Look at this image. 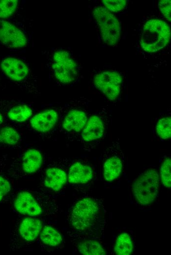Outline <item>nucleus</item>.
<instances>
[{
	"label": "nucleus",
	"mask_w": 171,
	"mask_h": 255,
	"mask_svg": "<svg viewBox=\"0 0 171 255\" xmlns=\"http://www.w3.org/2000/svg\"><path fill=\"white\" fill-rule=\"evenodd\" d=\"M71 228L83 239H97L103 233L106 212L101 199L93 197L81 198L72 206L68 215Z\"/></svg>",
	"instance_id": "1"
},
{
	"label": "nucleus",
	"mask_w": 171,
	"mask_h": 255,
	"mask_svg": "<svg viewBox=\"0 0 171 255\" xmlns=\"http://www.w3.org/2000/svg\"><path fill=\"white\" fill-rule=\"evenodd\" d=\"M49 78L59 85H69L77 82L82 67L70 50L52 47L41 51Z\"/></svg>",
	"instance_id": "2"
},
{
	"label": "nucleus",
	"mask_w": 171,
	"mask_h": 255,
	"mask_svg": "<svg viewBox=\"0 0 171 255\" xmlns=\"http://www.w3.org/2000/svg\"><path fill=\"white\" fill-rule=\"evenodd\" d=\"M0 76L8 83L22 90L40 95L38 77L25 56L16 54L1 56Z\"/></svg>",
	"instance_id": "3"
},
{
	"label": "nucleus",
	"mask_w": 171,
	"mask_h": 255,
	"mask_svg": "<svg viewBox=\"0 0 171 255\" xmlns=\"http://www.w3.org/2000/svg\"><path fill=\"white\" fill-rule=\"evenodd\" d=\"M83 100L71 101L58 110V131L70 141H77L90 113Z\"/></svg>",
	"instance_id": "4"
},
{
	"label": "nucleus",
	"mask_w": 171,
	"mask_h": 255,
	"mask_svg": "<svg viewBox=\"0 0 171 255\" xmlns=\"http://www.w3.org/2000/svg\"><path fill=\"white\" fill-rule=\"evenodd\" d=\"M52 198L42 193L28 189L17 190L13 197L15 211L23 215L36 217L49 214L54 210Z\"/></svg>",
	"instance_id": "5"
},
{
	"label": "nucleus",
	"mask_w": 171,
	"mask_h": 255,
	"mask_svg": "<svg viewBox=\"0 0 171 255\" xmlns=\"http://www.w3.org/2000/svg\"><path fill=\"white\" fill-rule=\"evenodd\" d=\"M111 116L106 108L90 113L77 141L84 149L90 151L98 146L108 135Z\"/></svg>",
	"instance_id": "6"
},
{
	"label": "nucleus",
	"mask_w": 171,
	"mask_h": 255,
	"mask_svg": "<svg viewBox=\"0 0 171 255\" xmlns=\"http://www.w3.org/2000/svg\"><path fill=\"white\" fill-rule=\"evenodd\" d=\"M170 37V28L167 23L160 19H151L143 26L140 44L144 51L154 52L164 48Z\"/></svg>",
	"instance_id": "7"
},
{
	"label": "nucleus",
	"mask_w": 171,
	"mask_h": 255,
	"mask_svg": "<svg viewBox=\"0 0 171 255\" xmlns=\"http://www.w3.org/2000/svg\"><path fill=\"white\" fill-rule=\"evenodd\" d=\"M21 17L0 20V46L11 50L25 49L29 36Z\"/></svg>",
	"instance_id": "8"
},
{
	"label": "nucleus",
	"mask_w": 171,
	"mask_h": 255,
	"mask_svg": "<svg viewBox=\"0 0 171 255\" xmlns=\"http://www.w3.org/2000/svg\"><path fill=\"white\" fill-rule=\"evenodd\" d=\"M160 185V178L153 168L142 172L133 182L132 191L136 201L142 205H148L157 198Z\"/></svg>",
	"instance_id": "9"
},
{
	"label": "nucleus",
	"mask_w": 171,
	"mask_h": 255,
	"mask_svg": "<svg viewBox=\"0 0 171 255\" xmlns=\"http://www.w3.org/2000/svg\"><path fill=\"white\" fill-rule=\"evenodd\" d=\"M42 227V221L36 217H27L19 220L10 233V249L17 251L34 243Z\"/></svg>",
	"instance_id": "10"
},
{
	"label": "nucleus",
	"mask_w": 171,
	"mask_h": 255,
	"mask_svg": "<svg viewBox=\"0 0 171 255\" xmlns=\"http://www.w3.org/2000/svg\"><path fill=\"white\" fill-rule=\"evenodd\" d=\"M43 161V155L39 150L28 149L9 164L6 175L12 179L25 178L37 172Z\"/></svg>",
	"instance_id": "11"
},
{
	"label": "nucleus",
	"mask_w": 171,
	"mask_h": 255,
	"mask_svg": "<svg viewBox=\"0 0 171 255\" xmlns=\"http://www.w3.org/2000/svg\"><path fill=\"white\" fill-rule=\"evenodd\" d=\"M92 13L100 29L103 41L109 46L116 45L120 39L118 19L104 6L94 7Z\"/></svg>",
	"instance_id": "12"
},
{
	"label": "nucleus",
	"mask_w": 171,
	"mask_h": 255,
	"mask_svg": "<svg viewBox=\"0 0 171 255\" xmlns=\"http://www.w3.org/2000/svg\"><path fill=\"white\" fill-rule=\"evenodd\" d=\"M69 160L61 158L48 165L43 170L40 185L44 192H56L62 189L67 181ZM69 168V167H68Z\"/></svg>",
	"instance_id": "13"
},
{
	"label": "nucleus",
	"mask_w": 171,
	"mask_h": 255,
	"mask_svg": "<svg viewBox=\"0 0 171 255\" xmlns=\"http://www.w3.org/2000/svg\"><path fill=\"white\" fill-rule=\"evenodd\" d=\"M91 80L93 85L109 100H116L120 96L123 80L117 71L105 70L95 72Z\"/></svg>",
	"instance_id": "14"
},
{
	"label": "nucleus",
	"mask_w": 171,
	"mask_h": 255,
	"mask_svg": "<svg viewBox=\"0 0 171 255\" xmlns=\"http://www.w3.org/2000/svg\"><path fill=\"white\" fill-rule=\"evenodd\" d=\"M124 164V156L119 142L116 139L103 151V176L107 182H112L121 175Z\"/></svg>",
	"instance_id": "15"
},
{
	"label": "nucleus",
	"mask_w": 171,
	"mask_h": 255,
	"mask_svg": "<svg viewBox=\"0 0 171 255\" xmlns=\"http://www.w3.org/2000/svg\"><path fill=\"white\" fill-rule=\"evenodd\" d=\"M58 120L57 110L51 108L42 110L31 116L28 124L33 131L38 133H46L56 127Z\"/></svg>",
	"instance_id": "16"
},
{
	"label": "nucleus",
	"mask_w": 171,
	"mask_h": 255,
	"mask_svg": "<svg viewBox=\"0 0 171 255\" xmlns=\"http://www.w3.org/2000/svg\"><path fill=\"white\" fill-rule=\"evenodd\" d=\"M91 166L82 161H77L70 164L67 174V181L70 183L79 184L89 182L93 177Z\"/></svg>",
	"instance_id": "17"
},
{
	"label": "nucleus",
	"mask_w": 171,
	"mask_h": 255,
	"mask_svg": "<svg viewBox=\"0 0 171 255\" xmlns=\"http://www.w3.org/2000/svg\"><path fill=\"white\" fill-rule=\"evenodd\" d=\"M38 237L40 246L48 249L57 248L63 242L61 234L50 226L42 227Z\"/></svg>",
	"instance_id": "18"
},
{
	"label": "nucleus",
	"mask_w": 171,
	"mask_h": 255,
	"mask_svg": "<svg viewBox=\"0 0 171 255\" xmlns=\"http://www.w3.org/2000/svg\"><path fill=\"white\" fill-rule=\"evenodd\" d=\"M33 112L32 108L27 104H14L9 108L6 117L12 122L23 123L29 119L33 115Z\"/></svg>",
	"instance_id": "19"
},
{
	"label": "nucleus",
	"mask_w": 171,
	"mask_h": 255,
	"mask_svg": "<svg viewBox=\"0 0 171 255\" xmlns=\"http://www.w3.org/2000/svg\"><path fill=\"white\" fill-rule=\"evenodd\" d=\"M21 140L18 131L9 126L0 127V149H10L17 145Z\"/></svg>",
	"instance_id": "20"
},
{
	"label": "nucleus",
	"mask_w": 171,
	"mask_h": 255,
	"mask_svg": "<svg viewBox=\"0 0 171 255\" xmlns=\"http://www.w3.org/2000/svg\"><path fill=\"white\" fill-rule=\"evenodd\" d=\"M154 132L160 139L167 140L171 136V113H163L155 120Z\"/></svg>",
	"instance_id": "21"
},
{
	"label": "nucleus",
	"mask_w": 171,
	"mask_h": 255,
	"mask_svg": "<svg viewBox=\"0 0 171 255\" xmlns=\"http://www.w3.org/2000/svg\"><path fill=\"white\" fill-rule=\"evenodd\" d=\"M22 6L18 0H0V20L22 16Z\"/></svg>",
	"instance_id": "22"
},
{
	"label": "nucleus",
	"mask_w": 171,
	"mask_h": 255,
	"mask_svg": "<svg viewBox=\"0 0 171 255\" xmlns=\"http://www.w3.org/2000/svg\"><path fill=\"white\" fill-rule=\"evenodd\" d=\"M77 243L76 248L79 252L83 255H106V253L98 241L93 239H84Z\"/></svg>",
	"instance_id": "23"
},
{
	"label": "nucleus",
	"mask_w": 171,
	"mask_h": 255,
	"mask_svg": "<svg viewBox=\"0 0 171 255\" xmlns=\"http://www.w3.org/2000/svg\"><path fill=\"white\" fill-rule=\"evenodd\" d=\"M133 250V241L130 235L126 232L119 234L114 244V253L117 255H129Z\"/></svg>",
	"instance_id": "24"
},
{
	"label": "nucleus",
	"mask_w": 171,
	"mask_h": 255,
	"mask_svg": "<svg viewBox=\"0 0 171 255\" xmlns=\"http://www.w3.org/2000/svg\"><path fill=\"white\" fill-rule=\"evenodd\" d=\"M160 179L163 185L171 188V157L166 156L161 163L160 169Z\"/></svg>",
	"instance_id": "25"
},
{
	"label": "nucleus",
	"mask_w": 171,
	"mask_h": 255,
	"mask_svg": "<svg viewBox=\"0 0 171 255\" xmlns=\"http://www.w3.org/2000/svg\"><path fill=\"white\" fill-rule=\"evenodd\" d=\"M11 189L10 178L6 175H0V202L6 197Z\"/></svg>",
	"instance_id": "26"
},
{
	"label": "nucleus",
	"mask_w": 171,
	"mask_h": 255,
	"mask_svg": "<svg viewBox=\"0 0 171 255\" xmlns=\"http://www.w3.org/2000/svg\"><path fill=\"white\" fill-rule=\"evenodd\" d=\"M104 7L110 12H116L124 9L127 1L125 0H102Z\"/></svg>",
	"instance_id": "27"
},
{
	"label": "nucleus",
	"mask_w": 171,
	"mask_h": 255,
	"mask_svg": "<svg viewBox=\"0 0 171 255\" xmlns=\"http://www.w3.org/2000/svg\"><path fill=\"white\" fill-rule=\"evenodd\" d=\"M159 8L166 19L171 22V0H162L158 2Z\"/></svg>",
	"instance_id": "28"
},
{
	"label": "nucleus",
	"mask_w": 171,
	"mask_h": 255,
	"mask_svg": "<svg viewBox=\"0 0 171 255\" xmlns=\"http://www.w3.org/2000/svg\"><path fill=\"white\" fill-rule=\"evenodd\" d=\"M6 87V83L4 82L3 78L0 76V88L5 89Z\"/></svg>",
	"instance_id": "29"
},
{
	"label": "nucleus",
	"mask_w": 171,
	"mask_h": 255,
	"mask_svg": "<svg viewBox=\"0 0 171 255\" xmlns=\"http://www.w3.org/2000/svg\"><path fill=\"white\" fill-rule=\"evenodd\" d=\"M4 117L2 112H0V127H1L4 122Z\"/></svg>",
	"instance_id": "30"
}]
</instances>
